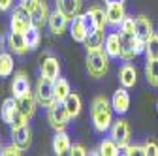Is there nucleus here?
<instances>
[{"label":"nucleus","mask_w":158,"mask_h":156,"mask_svg":"<svg viewBox=\"0 0 158 156\" xmlns=\"http://www.w3.org/2000/svg\"><path fill=\"white\" fill-rule=\"evenodd\" d=\"M90 119L96 132H107L113 124V105L106 96H96L90 105Z\"/></svg>","instance_id":"nucleus-1"},{"label":"nucleus","mask_w":158,"mask_h":156,"mask_svg":"<svg viewBox=\"0 0 158 156\" xmlns=\"http://www.w3.org/2000/svg\"><path fill=\"white\" fill-rule=\"evenodd\" d=\"M87 70L89 75L94 79L104 77L109 70V55L106 53L104 47L98 49H87Z\"/></svg>","instance_id":"nucleus-2"},{"label":"nucleus","mask_w":158,"mask_h":156,"mask_svg":"<svg viewBox=\"0 0 158 156\" xmlns=\"http://www.w3.org/2000/svg\"><path fill=\"white\" fill-rule=\"evenodd\" d=\"M121 40H123V51H121L123 60H132L134 56L145 53V42L139 40L135 34H123L121 32Z\"/></svg>","instance_id":"nucleus-3"},{"label":"nucleus","mask_w":158,"mask_h":156,"mask_svg":"<svg viewBox=\"0 0 158 156\" xmlns=\"http://www.w3.org/2000/svg\"><path fill=\"white\" fill-rule=\"evenodd\" d=\"M47 121H49L51 128L56 130V132H60V130L66 128V124L70 121V115L66 111L64 102H55V104H51L47 107Z\"/></svg>","instance_id":"nucleus-4"},{"label":"nucleus","mask_w":158,"mask_h":156,"mask_svg":"<svg viewBox=\"0 0 158 156\" xmlns=\"http://www.w3.org/2000/svg\"><path fill=\"white\" fill-rule=\"evenodd\" d=\"M36 98L38 104H42L44 107H49L51 104L56 102V96H55V81L47 79V77H40L38 87H36Z\"/></svg>","instance_id":"nucleus-5"},{"label":"nucleus","mask_w":158,"mask_h":156,"mask_svg":"<svg viewBox=\"0 0 158 156\" xmlns=\"http://www.w3.org/2000/svg\"><path fill=\"white\" fill-rule=\"evenodd\" d=\"M109 130H111V139H115V143L118 147H126L130 143V124H128V121L117 119V121H113Z\"/></svg>","instance_id":"nucleus-6"},{"label":"nucleus","mask_w":158,"mask_h":156,"mask_svg":"<svg viewBox=\"0 0 158 156\" xmlns=\"http://www.w3.org/2000/svg\"><path fill=\"white\" fill-rule=\"evenodd\" d=\"M32 25V17H30V11H27L25 8H15L13 13H11V30L15 32H27Z\"/></svg>","instance_id":"nucleus-7"},{"label":"nucleus","mask_w":158,"mask_h":156,"mask_svg":"<svg viewBox=\"0 0 158 156\" xmlns=\"http://www.w3.org/2000/svg\"><path fill=\"white\" fill-rule=\"evenodd\" d=\"M36 105H38V98H36V94H32L30 90L17 98V109H19V113H21L27 121H30L32 117H34Z\"/></svg>","instance_id":"nucleus-8"},{"label":"nucleus","mask_w":158,"mask_h":156,"mask_svg":"<svg viewBox=\"0 0 158 156\" xmlns=\"http://www.w3.org/2000/svg\"><path fill=\"white\" fill-rule=\"evenodd\" d=\"M111 105H113V111L117 115H124L130 107V94L128 90L123 87V88H117L113 92V98H111Z\"/></svg>","instance_id":"nucleus-9"},{"label":"nucleus","mask_w":158,"mask_h":156,"mask_svg":"<svg viewBox=\"0 0 158 156\" xmlns=\"http://www.w3.org/2000/svg\"><path fill=\"white\" fill-rule=\"evenodd\" d=\"M11 138H13L15 145H19L23 150H27L32 143V132H30L28 124H21V126L11 128Z\"/></svg>","instance_id":"nucleus-10"},{"label":"nucleus","mask_w":158,"mask_h":156,"mask_svg":"<svg viewBox=\"0 0 158 156\" xmlns=\"http://www.w3.org/2000/svg\"><path fill=\"white\" fill-rule=\"evenodd\" d=\"M72 21V19L68 17V15H64L60 10H56V11H53V13H49V21H47V25H49V28H51V32L53 34H62L66 28H68V23Z\"/></svg>","instance_id":"nucleus-11"},{"label":"nucleus","mask_w":158,"mask_h":156,"mask_svg":"<svg viewBox=\"0 0 158 156\" xmlns=\"http://www.w3.org/2000/svg\"><path fill=\"white\" fill-rule=\"evenodd\" d=\"M8 49H11L15 55H27L30 49H28V45H27L25 34H23V32L11 30V32L8 34Z\"/></svg>","instance_id":"nucleus-12"},{"label":"nucleus","mask_w":158,"mask_h":156,"mask_svg":"<svg viewBox=\"0 0 158 156\" xmlns=\"http://www.w3.org/2000/svg\"><path fill=\"white\" fill-rule=\"evenodd\" d=\"M104 49L109 55V58H118L123 51V40H121V32H113L109 36H106V42H104Z\"/></svg>","instance_id":"nucleus-13"},{"label":"nucleus","mask_w":158,"mask_h":156,"mask_svg":"<svg viewBox=\"0 0 158 156\" xmlns=\"http://www.w3.org/2000/svg\"><path fill=\"white\" fill-rule=\"evenodd\" d=\"M152 23H151V19L147 15H137L135 17V36L139 38V40L147 42L149 40V36L152 34Z\"/></svg>","instance_id":"nucleus-14"},{"label":"nucleus","mask_w":158,"mask_h":156,"mask_svg":"<svg viewBox=\"0 0 158 156\" xmlns=\"http://www.w3.org/2000/svg\"><path fill=\"white\" fill-rule=\"evenodd\" d=\"M70 34H72V38H73V42H77V43H85V42H87L89 34H87L85 25H83L81 15H77V17H73V19H72V25H70Z\"/></svg>","instance_id":"nucleus-15"},{"label":"nucleus","mask_w":158,"mask_h":156,"mask_svg":"<svg viewBox=\"0 0 158 156\" xmlns=\"http://www.w3.org/2000/svg\"><path fill=\"white\" fill-rule=\"evenodd\" d=\"M118 81H121V85L124 88H132L137 83V70H135V66L124 64L121 68V72H118Z\"/></svg>","instance_id":"nucleus-16"},{"label":"nucleus","mask_w":158,"mask_h":156,"mask_svg":"<svg viewBox=\"0 0 158 156\" xmlns=\"http://www.w3.org/2000/svg\"><path fill=\"white\" fill-rule=\"evenodd\" d=\"M81 6H83V0H56V10H60L70 19L79 15Z\"/></svg>","instance_id":"nucleus-17"},{"label":"nucleus","mask_w":158,"mask_h":156,"mask_svg":"<svg viewBox=\"0 0 158 156\" xmlns=\"http://www.w3.org/2000/svg\"><path fill=\"white\" fill-rule=\"evenodd\" d=\"M58 73H60V64L55 56H45L42 58V75L47 77V79H56Z\"/></svg>","instance_id":"nucleus-18"},{"label":"nucleus","mask_w":158,"mask_h":156,"mask_svg":"<svg viewBox=\"0 0 158 156\" xmlns=\"http://www.w3.org/2000/svg\"><path fill=\"white\" fill-rule=\"evenodd\" d=\"M28 90H30V81H28L27 73H25V72L15 73L13 83H11V92H13V96H15V98H19V96L27 94Z\"/></svg>","instance_id":"nucleus-19"},{"label":"nucleus","mask_w":158,"mask_h":156,"mask_svg":"<svg viewBox=\"0 0 158 156\" xmlns=\"http://www.w3.org/2000/svg\"><path fill=\"white\" fill-rule=\"evenodd\" d=\"M30 17H32V25H36L38 28H42L49 21V10H47V4L44 0H40L38 6L30 11Z\"/></svg>","instance_id":"nucleus-20"},{"label":"nucleus","mask_w":158,"mask_h":156,"mask_svg":"<svg viewBox=\"0 0 158 156\" xmlns=\"http://www.w3.org/2000/svg\"><path fill=\"white\" fill-rule=\"evenodd\" d=\"M70 138H68V133L64 132V130H60V132H56L55 133V138H53V152L56 154V156H62V154H66V152H70Z\"/></svg>","instance_id":"nucleus-21"},{"label":"nucleus","mask_w":158,"mask_h":156,"mask_svg":"<svg viewBox=\"0 0 158 156\" xmlns=\"http://www.w3.org/2000/svg\"><path fill=\"white\" fill-rule=\"evenodd\" d=\"M107 23L111 27H121V23L124 21L126 11H124V4H111L107 6Z\"/></svg>","instance_id":"nucleus-22"},{"label":"nucleus","mask_w":158,"mask_h":156,"mask_svg":"<svg viewBox=\"0 0 158 156\" xmlns=\"http://www.w3.org/2000/svg\"><path fill=\"white\" fill-rule=\"evenodd\" d=\"M17 98L13 96V98H6L4 100V104H2V113H0V117H2V121L4 122H8L10 126H11V122H13V117L17 115Z\"/></svg>","instance_id":"nucleus-23"},{"label":"nucleus","mask_w":158,"mask_h":156,"mask_svg":"<svg viewBox=\"0 0 158 156\" xmlns=\"http://www.w3.org/2000/svg\"><path fill=\"white\" fill-rule=\"evenodd\" d=\"M145 77H147V83L152 88H158V58H147Z\"/></svg>","instance_id":"nucleus-24"},{"label":"nucleus","mask_w":158,"mask_h":156,"mask_svg":"<svg viewBox=\"0 0 158 156\" xmlns=\"http://www.w3.org/2000/svg\"><path fill=\"white\" fill-rule=\"evenodd\" d=\"M64 105H66V111L70 115V119H75L81 113V98L75 94V92H70L64 100Z\"/></svg>","instance_id":"nucleus-25"},{"label":"nucleus","mask_w":158,"mask_h":156,"mask_svg":"<svg viewBox=\"0 0 158 156\" xmlns=\"http://www.w3.org/2000/svg\"><path fill=\"white\" fill-rule=\"evenodd\" d=\"M25 40H27V45H28L30 51H34V49L40 45V42H42V36H40V28H38L36 25H30V28L25 32Z\"/></svg>","instance_id":"nucleus-26"},{"label":"nucleus","mask_w":158,"mask_h":156,"mask_svg":"<svg viewBox=\"0 0 158 156\" xmlns=\"http://www.w3.org/2000/svg\"><path fill=\"white\" fill-rule=\"evenodd\" d=\"M70 94V83L62 77H56L55 79V96H56V102H64L66 96Z\"/></svg>","instance_id":"nucleus-27"},{"label":"nucleus","mask_w":158,"mask_h":156,"mask_svg":"<svg viewBox=\"0 0 158 156\" xmlns=\"http://www.w3.org/2000/svg\"><path fill=\"white\" fill-rule=\"evenodd\" d=\"M13 73V58L10 53H0V77H10Z\"/></svg>","instance_id":"nucleus-28"},{"label":"nucleus","mask_w":158,"mask_h":156,"mask_svg":"<svg viewBox=\"0 0 158 156\" xmlns=\"http://www.w3.org/2000/svg\"><path fill=\"white\" fill-rule=\"evenodd\" d=\"M104 42H106V38H104V28H98L94 34H90V36L87 38L85 47H87V49H98V47H104Z\"/></svg>","instance_id":"nucleus-29"},{"label":"nucleus","mask_w":158,"mask_h":156,"mask_svg":"<svg viewBox=\"0 0 158 156\" xmlns=\"http://www.w3.org/2000/svg\"><path fill=\"white\" fill-rule=\"evenodd\" d=\"M145 56L147 58H158V34L152 32L149 40L145 42Z\"/></svg>","instance_id":"nucleus-30"},{"label":"nucleus","mask_w":158,"mask_h":156,"mask_svg":"<svg viewBox=\"0 0 158 156\" xmlns=\"http://www.w3.org/2000/svg\"><path fill=\"white\" fill-rule=\"evenodd\" d=\"M98 152H100L102 156H117V154H121L115 139H104L100 143V147H98Z\"/></svg>","instance_id":"nucleus-31"},{"label":"nucleus","mask_w":158,"mask_h":156,"mask_svg":"<svg viewBox=\"0 0 158 156\" xmlns=\"http://www.w3.org/2000/svg\"><path fill=\"white\" fill-rule=\"evenodd\" d=\"M92 15H94V19H96V25H98V28H106L109 23H107V13L102 10V8H98V6H94V8H90L89 10Z\"/></svg>","instance_id":"nucleus-32"},{"label":"nucleus","mask_w":158,"mask_h":156,"mask_svg":"<svg viewBox=\"0 0 158 156\" xmlns=\"http://www.w3.org/2000/svg\"><path fill=\"white\" fill-rule=\"evenodd\" d=\"M81 19H83V25H85V28H87V34H89V36H90V34H94V32L98 30L96 19H94V15H92L90 11L83 13V15H81Z\"/></svg>","instance_id":"nucleus-33"},{"label":"nucleus","mask_w":158,"mask_h":156,"mask_svg":"<svg viewBox=\"0 0 158 156\" xmlns=\"http://www.w3.org/2000/svg\"><path fill=\"white\" fill-rule=\"evenodd\" d=\"M121 32L123 34H135V19L134 17H124V21L121 23Z\"/></svg>","instance_id":"nucleus-34"},{"label":"nucleus","mask_w":158,"mask_h":156,"mask_svg":"<svg viewBox=\"0 0 158 156\" xmlns=\"http://www.w3.org/2000/svg\"><path fill=\"white\" fill-rule=\"evenodd\" d=\"M2 154L4 156H19V154H23V149L19 147V145H15V143H11V145H8V147L2 149Z\"/></svg>","instance_id":"nucleus-35"},{"label":"nucleus","mask_w":158,"mask_h":156,"mask_svg":"<svg viewBox=\"0 0 158 156\" xmlns=\"http://www.w3.org/2000/svg\"><path fill=\"white\" fill-rule=\"evenodd\" d=\"M141 149H143V154L145 156H158V145L154 141H147Z\"/></svg>","instance_id":"nucleus-36"},{"label":"nucleus","mask_w":158,"mask_h":156,"mask_svg":"<svg viewBox=\"0 0 158 156\" xmlns=\"http://www.w3.org/2000/svg\"><path fill=\"white\" fill-rule=\"evenodd\" d=\"M70 154H72V156H85V154H89V152H87V149H85L83 145H72V147H70Z\"/></svg>","instance_id":"nucleus-37"},{"label":"nucleus","mask_w":158,"mask_h":156,"mask_svg":"<svg viewBox=\"0 0 158 156\" xmlns=\"http://www.w3.org/2000/svg\"><path fill=\"white\" fill-rule=\"evenodd\" d=\"M38 2H40V0H19V6L25 8L27 11H32V10L38 6Z\"/></svg>","instance_id":"nucleus-38"},{"label":"nucleus","mask_w":158,"mask_h":156,"mask_svg":"<svg viewBox=\"0 0 158 156\" xmlns=\"http://www.w3.org/2000/svg\"><path fill=\"white\" fill-rule=\"evenodd\" d=\"M11 6V0H0V11H6Z\"/></svg>","instance_id":"nucleus-39"},{"label":"nucleus","mask_w":158,"mask_h":156,"mask_svg":"<svg viewBox=\"0 0 158 156\" xmlns=\"http://www.w3.org/2000/svg\"><path fill=\"white\" fill-rule=\"evenodd\" d=\"M106 6H111V4H124V0H104Z\"/></svg>","instance_id":"nucleus-40"},{"label":"nucleus","mask_w":158,"mask_h":156,"mask_svg":"<svg viewBox=\"0 0 158 156\" xmlns=\"http://www.w3.org/2000/svg\"><path fill=\"white\" fill-rule=\"evenodd\" d=\"M0 154H2V145H0Z\"/></svg>","instance_id":"nucleus-41"},{"label":"nucleus","mask_w":158,"mask_h":156,"mask_svg":"<svg viewBox=\"0 0 158 156\" xmlns=\"http://www.w3.org/2000/svg\"><path fill=\"white\" fill-rule=\"evenodd\" d=\"M156 111H158V102H156Z\"/></svg>","instance_id":"nucleus-42"}]
</instances>
